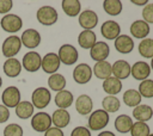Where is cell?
Here are the masks:
<instances>
[{"label":"cell","mask_w":153,"mask_h":136,"mask_svg":"<svg viewBox=\"0 0 153 136\" xmlns=\"http://www.w3.org/2000/svg\"><path fill=\"white\" fill-rule=\"evenodd\" d=\"M110 120V115L104 111L103 109H98L96 111H92L88 116V120H87V128L91 131H99L103 130Z\"/></svg>","instance_id":"6da1fadb"},{"label":"cell","mask_w":153,"mask_h":136,"mask_svg":"<svg viewBox=\"0 0 153 136\" xmlns=\"http://www.w3.org/2000/svg\"><path fill=\"white\" fill-rule=\"evenodd\" d=\"M36 18H37L39 24H42L44 26H51L57 21L59 13H57L55 7L49 6V5H44L37 10Z\"/></svg>","instance_id":"7a4b0ae2"},{"label":"cell","mask_w":153,"mask_h":136,"mask_svg":"<svg viewBox=\"0 0 153 136\" xmlns=\"http://www.w3.org/2000/svg\"><path fill=\"white\" fill-rule=\"evenodd\" d=\"M51 100V93L47 87H37L33 89L32 94H31V104L33 105L35 109L38 110H43L45 109Z\"/></svg>","instance_id":"3957f363"},{"label":"cell","mask_w":153,"mask_h":136,"mask_svg":"<svg viewBox=\"0 0 153 136\" xmlns=\"http://www.w3.org/2000/svg\"><path fill=\"white\" fill-rule=\"evenodd\" d=\"M20 49H22V42H20V37H18L17 35H11L6 37L1 45L2 54L7 58L14 57L20 51Z\"/></svg>","instance_id":"277c9868"},{"label":"cell","mask_w":153,"mask_h":136,"mask_svg":"<svg viewBox=\"0 0 153 136\" xmlns=\"http://www.w3.org/2000/svg\"><path fill=\"white\" fill-rule=\"evenodd\" d=\"M57 56H59L61 63H63L66 66H72V64L76 63V61L79 58V52L74 45L66 43L59 48Z\"/></svg>","instance_id":"5b68a950"},{"label":"cell","mask_w":153,"mask_h":136,"mask_svg":"<svg viewBox=\"0 0 153 136\" xmlns=\"http://www.w3.org/2000/svg\"><path fill=\"white\" fill-rule=\"evenodd\" d=\"M0 26L8 33H16L23 27V19L18 14L8 13L2 16V18L0 19Z\"/></svg>","instance_id":"8992f818"},{"label":"cell","mask_w":153,"mask_h":136,"mask_svg":"<svg viewBox=\"0 0 153 136\" xmlns=\"http://www.w3.org/2000/svg\"><path fill=\"white\" fill-rule=\"evenodd\" d=\"M51 124V117L48 112L38 111L31 117V128L37 132H45Z\"/></svg>","instance_id":"52a82bcc"},{"label":"cell","mask_w":153,"mask_h":136,"mask_svg":"<svg viewBox=\"0 0 153 136\" xmlns=\"http://www.w3.org/2000/svg\"><path fill=\"white\" fill-rule=\"evenodd\" d=\"M41 63H42V57L35 50H31L24 54L23 60H22V67L29 73L38 72L41 69Z\"/></svg>","instance_id":"ba28073f"},{"label":"cell","mask_w":153,"mask_h":136,"mask_svg":"<svg viewBox=\"0 0 153 136\" xmlns=\"http://www.w3.org/2000/svg\"><path fill=\"white\" fill-rule=\"evenodd\" d=\"M22 94L18 87L16 86H8L4 89L2 94H1V101L2 105L6 106L7 109L11 107H16L20 101H22Z\"/></svg>","instance_id":"9c48e42d"},{"label":"cell","mask_w":153,"mask_h":136,"mask_svg":"<svg viewBox=\"0 0 153 136\" xmlns=\"http://www.w3.org/2000/svg\"><path fill=\"white\" fill-rule=\"evenodd\" d=\"M73 80L79 85H85L92 79V68L87 63H79L73 69Z\"/></svg>","instance_id":"30bf717a"},{"label":"cell","mask_w":153,"mask_h":136,"mask_svg":"<svg viewBox=\"0 0 153 136\" xmlns=\"http://www.w3.org/2000/svg\"><path fill=\"white\" fill-rule=\"evenodd\" d=\"M60 66H61V62H60V58L56 52H47L42 57L41 68L43 69L44 73H47L49 75L56 73L59 70Z\"/></svg>","instance_id":"8fae6325"},{"label":"cell","mask_w":153,"mask_h":136,"mask_svg":"<svg viewBox=\"0 0 153 136\" xmlns=\"http://www.w3.org/2000/svg\"><path fill=\"white\" fill-rule=\"evenodd\" d=\"M41 33L36 29H26L20 36L22 45L27 49H35L41 44Z\"/></svg>","instance_id":"7c38bea8"},{"label":"cell","mask_w":153,"mask_h":136,"mask_svg":"<svg viewBox=\"0 0 153 136\" xmlns=\"http://www.w3.org/2000/svg\"><path fill=\"white\" fill-rule=\"evenodd\" d=\"M98 14L93 10H85L78 16L79 25L82 30H92L98 25Z\"/></svg>","instance_id":"4fadbf2b"},{"label":"cell","mask_w":153,"mask_h":136,"mask_svg":"<svg viewBox=\"0 0 153 136\" xmlns=\"http://www.w3.org/2000/svg\"><path fill=\"white\" fill-rule=\"evenodd\" d=\"M100 33L105 39L115 41L121 35V26L117 21H115L112 19L105 20L100 26Z\"/></svg>","instance_id":"5bb4252c"},{"label":"cell","mask_w":153,"mask_h":136,"mask_svg":"<svg viewBox=\"0 0 153 136\" xmlns=\"http://www.w3.org/2000/svg\"><path fill=\"white\" fill-rule=\"evenodd\" d=\"M109 55H110V47L104 41H97L96 44L90 49V56L96 62L106 61Z\"/></svg>","instance_id":"9a60e30c"},{"label":"cell","mask_w":153,"mask_h":136,"mask_svg":"<svg viewBox=\"0 0 153 136\" xmlns=\"http://www.w3.org/2000/svg\"><path fill=\"white\" fill-rule=\"evenodd\" d=\"M111 75L118 80H126L130 76V63L126 60H117L111 63Z\"/></svg>","instance_id":"2e32d148"},{"label":"cell","mask_w":153,"mask_h":136,"mask_svg":"<svg viewBox=\"0 0 153 136\" xmlns=\"http://www.w3.org/2000/svg\"><path fill=\"white\" fill-rule=\"evenodd\" d=\"M129 31H130V35H131L130 37L131 38L134 37V38H137V39H143V38H147V36L149 35L151 27L142 19H137V20H134L130 24Z\"/></svg>","instance_id":"e0dca14e"},{"label":"cell","mask_w":153,"mask_h":136,"mask_svg":"<svg viewBox=\"0 0 153 136\" xmlns=\"http://www.w3.org/2000/svg\"><path fill=\"white\" fill-rule=\"evenodd\" d=\"M149 74H151V67L145 61H136L133 66H130V75L137 81H143L148 79Z\"/></svg>","instance_id":"ac0fdd59"},{"label":"cell","mask_w":153,"mask_h":136,"mask_svg":"<svg viewBox=\"0 0 153 136\" xmlns=\"http://www.w3.org/2000/svg\"><path fill=\"white\" fill-rule=\"evenodd\" d=\"M115 50L120 54H130L134 50V39L129 35H120L114 43Z\"/></svg>","instance_id":"d6986e66"},{"label":"cell","mask_w":153,"mask_h":136,"mask_svg":"<svg viewBox=\"0 0 153 136\" xmlns=\"http://www.w3.org/2000/svg\"><path fill=\"white\" fill-rule=\"evenodd\" d=\"M75 103V110L81 116H87L93 111V100L87 94H80Z\"/></svg>","instance_id":"ffe728a7"},{"label":"cell","mask_w":153,"mask_h":136,"mask_svg":"<svg viewBox=\"0 0 153 136\" xmlns=\"http://www.w3.org/2000/svg\"><path fill=\"white\" fill-rule=\"evenodd\" d=\"M50 117L54 126L59 129H63L68 126V124L71 123V115L67 110H63V109H56Z\"/></svg>","instance_id":"44dd1931"},{"label":"cell","mask_w":153,"mask_h":136,"mask_svg":"<svg viewBox=\"0 0 153 136\" xmlns=\"http://www.w3.org/2000/svg\"><path fill=\"white\" fill-rule=\"evenodd\" d=\"M54 101H55V105L57 106V109L67 110L74 103V95H73V93L71 91L62 89V91L56 93V95L54 98Z\"/></svg>","instance_id":"7402d4cb"},{"label":"cell","mask_w":153,"mask_h":136,"mask_svg":"<svg viewBox=\"0 0 153 136\" xmlns=\"http://www.w3.org/2000/svg\"><path fill=\"white\" fill-rule=\"evenodd\" d=\"M22 63L19 60H17L16 57H12V58H7L5 62H4V66H2V69H4V73L6 76L8 78H17L20 72H22Z\"/></svg>","instance_id":"603a6c76"},{"label":"cell","mask_w":153,"mask_h":136,"mask_svg":"<svg viewBox=\"0 0 153 136\" xmlns=\"http://www.w3.org/2000/svg\"><path fill=\"white\" fill-rule=\"evenodd\" d=\"M133 117L136 122L147 123L153 117V109L147 104H140L133 109Z\"/></svg>","instance_id":"cb8c5ba5"},{"label":"cell","mask_w":153,"mask_h":136,"mask_svg":"<svg viewBox=\"0 0 153 136\" xmlns=\"http://www.w3.org/2000/svg\"><path fill=\"white\" fill-rule=\"evenodd\" d=\"M102 87L104 89V92L108 94V95H117L121 91H122V81L114 78L112 75L105 80H103V84H102Z\"/></svg>","instance_id":"d4e9b609"},{"label":"cell","mask_w":153,"mask_h":136,"mask_svg":"<svg viewBox=\"0 0 153 136\" xmlns=\"http://www.w3.org/2000/svg\"><path fill=\"white\" fill-rule=\"evenodd\" d=\"M92 74L100 80H105L111 76V63L108 61L96 62L92 68Z\"/></svg>","instance_id":"484cf974"},{"label":"cell","mask_w":153,"mask_h":136,"mask_svg":"<svg viewBox=\"0 0 153 136\" xmlns=\"http://www.w3.org/2000/svg\"><path fill=\"white\" fill-rule=\"evenodd\" d=\"M133 123H134L133 118H131L130 116L123 113V115H118V116L115 118L114 126H115V129H116L118 132H121V134H127V132L130 131V129H131V126H133Z\"/></svg>","instance_id":"4316f807"},{"label":"cell","mask_w":153,"mask_h":136,"mask_svg":"<svg viewBox=\"0 0 153 136\" xmlns=\"http://www.w3.org/2000/svg\"><path fill=\"white\" fill-rule=\"evenodd\" d=\"M97 42V36L92 30H82L78 35V44L82 49H91Z\"/></svg>","instance_id":"83f0119b"},{"label":"cell","mask_w":153,"mask_h":136,"mask_svg":"<svg viewBox=\"0 0 153 136\" xmlns=\"http://www.w3.org/2000/svg\"><path fill=\"white\" fill-rule=\"evenodd\" d=\"M62 11L68 17H76L81 12V2L79 0H62Z\"/></svg>","instance_id":"f1b7e54d"},{"label":"cell","mask_w":153,"mask_h":136,"mask_svg":"<svg viewBox=\"0 0 153 136\" xmlns=\"http://www.w3.org/2000/svg\"><path fill=\"white\" fill-rule=\"evenodd\" d=\"M16 116L20 119H29L33 116L35 107L31 104V101L27 100H22L16 107Z\"/></svg>","instance_id":"f546056e"},{"label":"cell","mask_w":153,"mask_h":136,"mask_svg":"<svg viewBox=\"0 0 153 136\" xmlns=\"http://www.w3.org/2000/svg\"><path fill=\"white\" fill-rule=\"evenodd\" d=\"M66 84H67L66 78L62 74H60V73H54V74L49 75V78H48V86H49V88L51 91L56 92V93L62 91V89H65Z\"/></svg>","instance_id":"4dcf8cb0"},{"label":"cell","mask_w":153,"mask_h":136,"mask_svg":"<svg viewBox=\"0 0 153 136\" xmlns=\"http://www.w3.org/2000/svg\"><path fill=\"white\" fill-rule=\"evenodd\" d=\"M141 100H142V97L135 88H129L123 93V103L128 107H133V109L136 107L137 105L141 104Z\"/></svg>","instance_id":"1f68e13d"},{"label":"cell","mask_w":153,"mask_h":136,"mask_svg":"<svg viewBox=\"0 0 153 136\" xmlns=\"http://www.w3.org/2000/svg\"><path fill=\"white\" fill-rule=\"evenodd\" d=\"M103 10L105 11L106 14L111 17H116L121 14L123 10V4L120 0H105L103 1Z\"/></svg>","instance_id":"d6a6232c"},{"label":"cell","mask_w":153,"mask_h":136,"mask_svg":"<svg viewBox=\"0 0 153 136\" xmlns=\"http://www.w3.org/2000/svg\"><path fill=\"white\" fill-rule=\"evenodd\" d=\"M102 106H103V110L106 111L108 113L117 112L120 110V107H121V101L115 95H106L102 100Z\"/></svg>","instance_id":"836d02e7"},{"label":"cell","mask_w":153,"mask_h":136,"mask_svg":"<svg viewBox=\"0 0 153 136\" xmlns=\"http://www.w3.org/2000/svg\"><path fill=\"white\" fill-rule=\"evenodd\" d=\"M139 54L145 58H152L153 57V38H143L140 41L137 45Z\"/></svg>","instance_id":"e575fe53"},{"label":"cell","mask_w":153,"mask_h":136,"mask_svg":"<svg viewBox=\"0 0 153 136\" xmlns=\"http://www.w3.org/2000/svg\"><path fill=\"white\" fill-rule=\"evenodd\" d=\"M129 132L131 136H149L151 128L145 122H135V123H133V126Z\"/></svg>","instance_id":"d590c367"},{"label":"cell","mask_w":153,"mask_h":136,"mask_svg":"<svg viewBox=\"0 0 153 136\" xmlns=\"http://www.w3.org/2000/svg\"><path fill=\"white\" fill-rule=\"evenodd\" d=\"M137 92L140 93L141 97L143 98H153V80L152 79H146L140 82Z\"/></svg>","instance_id":"8d00e7d4"},{"label":"cell","mask_w":153,"mask_h":136,"mask_svg":"<svg viewBox=\"0 0 153 136\" xmlns=\"http://www.w3.org/2000/svg\"><path fill=\"white\" fill-rule=\"evenodd\" d=\"M23 128L17 123H10L4 129V136H23Z\"/></svg>","instance_id":"74e56055"},{"label":"cell","mask_w":153,"mask_h":136,"mask_svg":"<svg viewBox=\"0 0 153 136\" xmlns=\"http://www.w3.org/2000/svg\"><path fill=\"white\" fill-rule=\"evenodd\" d=\"M142 20L148 25L153 24V2H148L142 8Z\"/></svg>","instance_id":"f35d334b"},{"label":"cell","mask_w":153,"mask_h":136,"mask_svg":"<svg viewBox=\"0 0 153 136\" xmlns=\"http://www.w3.org/2000/svg\"><path fill=\"white\" fill-rule=\"evenodd\" d=\"M71 136H92V135H91V131L88 130V128L79 125V126H75L72 130Z\"/></svg>","instance_id":"ab89813d"},{"label":"cell","mask_w":153,"mask_h":136,"mask_svg":"<svg viewBox=\"0 0 153 136\" xmlns=\"http://www.w3.org/2000/svg\"><path fill=\"white\" fill-rule=\"evenodd\" d=\"M13 7L12 0H0V14H8V12Z\"/></svg>","instance_id":"60d3db41"},{"label":"cell","mask_w":153,"mask_h":136,"mask_svg":"<svg viewBox=\"0 0 153 136\" xmlns=\"http://www.w3.org/2000/svg\"><path fill=\"white\" fill-rule=\"evenodd\" d=\"M10 118V109L0 104V123H5Z\"/></svg>","instance_id":"b9f144b4"},{"label":"cell","mask_w":153,"mask_h":136,"mask_svg":"<svg viewBox=\"0 0 153 136\" xmlns=\"http://www.w3.org/2000/svg\"><path fill=\"white\" fill-rule=\"evenodd\" d=\"M44 136H65L62 129H59L56 126H50L45 132H44Z\"/></svg>","instance_id":"7bdbcfd3"},{"label":"cell","mask_w":153,"mask_h":136,"mask_svg":"<svg viewBox=\"0 0 153 136\" xmlns=\"http://www.w3.org/2000/svg\"><path fill=\"white\" fill-rule=\"evenodd\" d=\"M130 2L135 6H146L148 4V0H131Z\"/></svg>","instance_id":"ee69618b"},{"label":"cell","mask_w":153,"mask_h":136,"mask_svg":"<svg viewBox=\"0 0 153 136\" xmlns=\"http://www.w3.org/2000/svg\"><path fill=\"white\" fill-rule=\"evenodd\" d=\"M97 136H116V135L110 130H102Z\"/></svg>","instance_id":"f6af8a7d"},{"label":"cell","mask_w":153,"mask_h":136,"mask_svg":"<svg viewBox=\"0 0 153 136\" xmlns=\"http://www.w3.org/2000/svg\"><path fill=\"white\" fill-rule=\"evenodd\" d=\"M149 67H151V70H153V57L151 58V64H149Z\"/></svg>","instance_id":"bcb514c9"},{"label":"cell","mask_w":153,"mask_h":136,"mask_svg":"<svg viewBox=\"0 0 153 136\" xmlns=\"http://www.w3.org/2000/svg\"><path fill=\"white\" fill-rule=\"evenodd\" d=\"M1 86H2V78L0 76V88H1Z\"/></svg>","instance_id":"7dc6e473"},{"label":"cell","mask_w":153,"mask_h":136,"mask_svg":"<svg viewBox=\"0 0 153 136\" xmlns=\"http://www.w3.org/2000/svg\"><path fill=\"white\" fill-rule=\"evenodd\" d=\"M149 136H153V134H151V135H149Z\"/></svg>","instance_id":"c3c4849f"}]
</instances>
